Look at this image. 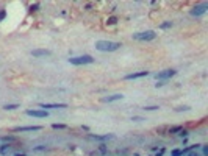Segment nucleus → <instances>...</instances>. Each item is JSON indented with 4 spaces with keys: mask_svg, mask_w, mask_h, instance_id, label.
I'll use <instances>...</instances> for the list:
<instances>
[{
    "mask_svg": "<svg viewBox=\"0 0 208 156\" xmlns=\"http://www.w3.org/2000/svg\"><path fill=\"white\" fill-rule=\"evenodd\" d=\"M120 47L119 42H113V41H97L96 42V48L99 52H116Z\"/></svg>",
    "mask_w": 208,
    "mask_h": 156,
    "instance_id": "f257e3e1",
    "label": "nucleus"
},
{
    "mask_svg": "<svg viewBox=\"0 0 208 156\" xmlns=\"http://www.w3.org/2000/svg\"><path fill=\"white\" fill-rule=\"evenodd\" d=\"M69 63L74 66H81V64H92L94 63V58L91 55H81V56H74L69 58Z\"/></svg>",
    "mask_w": 208,
    "mask_h": 156,
    "instance_id": "f03ea898",
    "label": "nucleus"
},
{
    "mask_svg": "<svg viewBox=\"0 0 208 156\" xmlns=\"http://www.w3.org/2000/svg\"><path fill=\"white\" fill-rule=\"evenodd\" d=\"M155 38H157V33L153 30H147V31H141L133 35V39H136V41H152Z\"/></svg>",
    "mask_w": 208,
    "mask_h": 156,
    "instance_id": "7ed1b4c3",
    "label": "nucleus"
},
{
    "mask_svg": "<svg viewBox=\"0 0 208 156\" xmlns=\"http://www.w3.org/2000/svg\"><path fill=\"white\" fill-rule=\"evenodd\" d=\"M175 74H177V70L167 69V70H163V72H158V74H155V78H157V81H164V80H167V78L174 77Z\"/></svg>",
    "mask_w": 208,
    "mask_h": 156,
    "instance_id": "20e7f679",
    "label": "nucleus"
},
{
    "mask_svg": "<svg viewBox=\"0 0 208 156\" xmlns=\"http://www.w3.org/2000/svg\"><path fill=\"white\" fill-rule=\"evenodd\" d=\"M25 114L31 116V117H39V119H42V117H49V111H46V109H27Z\"/></svg>",
    "mask_w": 208,
    "mask_h": 156,
    "instance_id": "39448f33",
    "label": "nucleus"
},
{
    "mask_svg": "<svg viewBox=\"0 0 208 156\" xmlns=\"http://www.w3.org/2000/svg\"><path fill=\"white\" fill-rule=\"evenodd\" d=\"M207 9H208V5L207 3H200V5H196V6L191 9V14L193 16H202V14L207 13Z\"/></svg>",
    "mask_w": 208,
    "mask_h": 156,
    "instance_id": "423d86ee",
    "label": "nucleus"
},
{
    "mask_svg": "<svg viewBox=\"0 0 208 156\" xmlns=\"http://www.w3.org/2000/svg\"><path fill=\"white\" fill-rule=\"evenodd\" d=\"M42 130V126L39 125H33V126H16L13 128V133H24V131H39Z\"/></svg>",
    "mask_w": 208,
    "mask_h": 156,
    "instance_id": "0eeeda50",
    "label": "nucleus"
},
{
    "mask_svg": "<svg viewBox=\"0 0 208 156\" xmlns=\"http://www.w3.org/2000/svg\"><path fill=\"white\" fill-rule=\"evenodd\" d=\"M39 108H42V109H52V108H67V105L66 103H39Z\"/></svg>",
    "mask_w": 208,
    "mask_h": 156,
    "instance_id": "6e6552de",
    "label": "nucleus"
},
{
    "mask_svg": "<svg viewBox=\"0 0 208 156\" xmlns=\"http://www.w3.org/2000/svg\"><path fill=\"white\" fill-rule=\"evenodd\" d=\"M147 75H149L147 70H141V72H135V74L125 75V80H136V78H142V77H147Z\"/></svg>",
    "mask_w": 208,
    "mask_h": 156,
    "instance_id": "1a4fd4ad",
    "label": "nucleus"
},
{
    "mask_svg": "<svg viewBox=\"0 0 208 156\" xmlns=\"http://www.w3.org/2000/svg\"><path fill=\"white\" fill-rule=\"evenodd\" d=\"M122 98H124V95H122V94H113V95L103 97V98H102V102L109 103V102H116V100H122Z\"/></svg>",
    "mask_w": 208,
    "mask_h": 156,
    "instance_id": "9d476101",
    "label": "nucleus"
},
{
    "mask_svg": "<svg viewBox=\"0 0 208 156\" xmlns=\"http://www.w3.org/2000/svg\"><path fill=\"white\" fill-rule=\"evenodd\" d=\"M50 53H52L50 50H33L31 52L33 56H49Z\"/></svg>",
    "mask_w": 208,
    "mask_h": 156,
    "instance_id": "9b49d317",
    "label": "nucleus"
},
{
    "mask_svg": "<svg viewBox=\"0 0 208 156\" xmlns=\"http://www.w3.org/2000/svg\"><path fill=\"white\" fill-rule=\"evenodd\" d=\"M91 139H97V141H109V139H114V134H105V136L91 134Z\"/></svg>",
    "mask_w": 208,
    "mask_h": 156,
    "instance_id": "f8f14e48",
    "label": "nucleus"
},
{
    "mask_svg": "<svg viewBox=\"0 0 208 156\" xmlns=\"http://www.w3.org/2000/svg\"><path fill=\"white\" fill-rule=\"evenodd\" d=\"M17 108H19L17 103H11V105H5V106H3L5 111H13V109H17Z\"/></svg>",
    "mask_w": 208,
    "mask_h": 156,
    "instance_id": "ddd939ff",
    "label": "nucleus"
},
{
    "mask_svg": "<svg viewBox=\"0 0 208 156\" xmlns=\"http://www.w3.org/2000/svg\"><path fill=\"white\" fill-rule=\"evenodd\" d=\"M171 27H172V22L167 20V22H163V24L160 25V28L161 30H167V28H171Z\"/></svg>",
    "mask_w": 208,
    "mask_h": 156,
    "instance_id": "4468645a",
    "label": "nucleus"
},
{
    "mask_svg": "<svg viewBox=\"0 0 208 156\" xmlns=\"http://www.w3.org/2000/svg\"><path fill=\"white\" fill-rule=\"evenodd\" d=\"M180 130H182V126H172V128H169V134H174V133H178Z\"/></svg>",
    "mask_w": 208,
    "mask_h": 156,
    "instance_id": "2eb2a0df",
    "label": "nucleus"
},
{
    "mask_svg": "<svg viewBox=\"0 0 208 156\" xmlns=\"http://www.w3.org/2000/svg\"><path fill=\"white\" fill-rule=\"evenodd\" d=\"M52 126L55 128V130H64V128H66V125H64V124H53Z\"/></svg>",
    "mask_w": 208,
    "mask_h": 156,
    "instance_id": "dca6fc26",
    "label": "nucleus"
},
{
    "mask_svg": "<svg viewBox=\"0 0 208 156\" xmlns=\"http://www.w3.org/2000/svg\"><path fill=\"white\" fill-rule=\"evenodd\" d=\"M11 147L8 145V144H3V145L2 147H0V153H5V152H7V150H9Z\"/></svg>",
    "mask_w": 208,
    "mask_h": 156,
    "instance_id": "f3484780",
    "label": "nucleus"
},
{
    "mask_svg": "<svg viewBox=\"0 0 208 156\" xmlns=\"http://www.w3.org/2000/svg\"><path fill=\"white\" fill-rule=\"evenodd\" d=\"M116 22H117V19H116V17H109V19L107 20V24H108V25H114Z\"/></svg>",
    "mask_w": 208,
    "mask_h": 156,
    "instance_id": "a211bd4d",
    "label": "nucleus"
},
{
    "mask_svg": "<svg viewBox=\"0 0 208 156\" xmlns=\"http://www.w3.org/2000/svg\"><path fill=\"white\" fill-rule=\"evenodd\" d=\"M131 120H133V122H146V120L142 119V117H139V116H133V117H131Z\"/></svg>",
    "mask_w": 208,
    "mask_h": 156,
    "instance_id": "6ab92c4d",
    "label": "nucleus"
},
{
    "mask_svg": "<svg viewBox=\"0 0 208 156\" xmlns=\"http://www.w3.org/2000/svg\"><path fill=\"white\" fill-rule=\"evenodd\" d=\"M175 111H178V113H182V111H189V106H178V108H175Z\"/></svg>",
    "mask_w": 208,
    "mask_h": 156,
    "instance_id": "aec40b11",
    "label": "nucleus"
},
{
    "mask_svg": "<svg viewBox=\"0 0 208 156\" xmlns=\"http://www.w3.org/2000/svg\"><path fill=\"white\" fill-rule=\"evenodd\" d=\"M178 136L180 137H186V136H188V131H186V130H180L178 131Z\"/></svg>",
    "mask_w": 208,
    "mask_h": 156,
    "instance_id": "412c9836",
    "label": "nucleus"
},
{
    "mask_svg": "<svg viewBox=\"0 0 208 156\" xmlns=\"http://www.w3.org/2000/svg\"><path fill=\"white\" fill-rule=\"evenodd\" d=\"M202 147V153H204V156H208V145H200Z\"/></svg>",
    "mask_w": 208,
    "mask_h": 156,
    "instance_id": "4be33fe9",
    "label": "nucleus"
},
{
    "mask_svg": "<svg viewBox=\"0 0 208 156\" xmlns=\"http://www.w3.org/2000/svg\"><path fill=\"white\" fill-rule=\"evenodd\" d=\"M172 156H183V152H182V150H174Z\"/></svg>",
    "mask_w": 208,
    "mask_h": 156,
    "instance_id": "5701e85b",
    "label": "nucleus"
},
{
    "mask_svg": "<svg viewBox=\"0 0 208 156\" xmlns=\"http://www.w3.org/2000/svg\"><path fill=\"white\" fill-rule=\"evenodd\" d=\"M5 17H7V11H5V9H2V11H0V22H2Z\"/></svg>",
    "mask_w": 208,
    "mask_h": 156,
    "instance_id": "b1692460",
    "label": "nucleus"
},
{
    "mask_svg": "<svg viewBox=\"0 0 208 156\" xmlns=\"http://www.w3.org/2000/svg\"><path fill=\"white\" fill-rule=\"evenodd\" d=\"M144 109L146 111H157V109H160L158 106H144Z\"/></svg>",
    "mask_w": 208,
    "mask_h": 156,
    "instance_id": "393cba45",
    "label": "nucleus"
},
{
    "mask_svg": "<svg viewBox=\"0 0 208 156\" xmlns=\"http://www.w3.org/2000/svg\"><path fill=\"white\" fill-rule=\"evenodd\" d=\"M44 150H47V147H44V145H39V147H35V152H44Z\"/></svg>",
    "mask_w": 208,
    "mask_h": 156,
    "instance_id": "a878e982",
    "label": "nucleus"
},
{
    "mask_svg": "<svg viewBox=\"0 0 208 156\" xmlns=\"http://www.w3.org/2000/svg\"><path fill=\"white\" fill-rule=\"evenodd\" d=\"M2 141H3V142H9V141H14V137H13V136H8V137H2Z\"/></svg>",
    "mask_w": 208,
    "mask_h": 156,
    "instance_id": "bb28decb",
    "label": "nucleus"
},
{
    "mask_svg": "<svg viewBox=\"0 0 208 156\" xmlns=\"http://www.w3.org/2000/svg\"><path fill=\"white\" fill-rule=\"evenodd\" d=\"M161 86H164V81H157L155 87H161Z\"/></svg>",
    "mask_w": 208,
    "mask_h": 156,
    "instance_id": "cd10ccee",
    "label": "nucleus"
},
{
    "mask_svg": "<svg viewBox=\"0 0 208 156\" xmlns=\"http://www.w3.org/2000/svg\"><path fill=\"white\" fill-rule=\"evenodd\" d=\"M163 155H164V148H161L160 152H157V155H155V156H163Z\"/></svg>",
    "mask_w": 208,
    "mask_h": 156,
    "instance_id": "c85d7f7f",
    "label": "nucleus"
},
{
    "mask_svg": "<svg viewBox=\"0 0 208 156\" xmlns=\"http://www.w3.org/2000/svg\"><path fill=\"white\" fill-rule=\"evenodd\" d=\"M188 156H200V155H199V153H196V152H191Z\"/></svg>",
    "mask_w": 208,
    "mask_h": 156,
    "instance_id": "c756f323",
    "label": "nucleus"
},
{
    "mask_svg": "<svg viewBox=\"0 0 208 156\" xmlns=\"http://www.w3.org/2000/svg\"><path fill=\"white\" fill-rule=\"evenodd\" d=\"M38 6H39L38 3H36V5H33V6H31V11H36V9H38Z\"/></svg>",
    "mask_w": 208,
    "mask_h": 156,
    "instance_id": "7c9ffc66",
    "label": "nucleus"
},
{
    "mask_svg": "<svg viewBox=\"0 0 208 156\" xmlns=\"http://www.w3.org/2000/svg\"><path fill=\"white\" fill-rule=\"evenodd\" d=\"M14 156H27V155H25V153H16Z\"/></svg>",
    "mask_w": 208,
    "mask_h": 156,
    "instance_id": "2f4dec72",
    "label": "nucleus"
}]
</instances>
